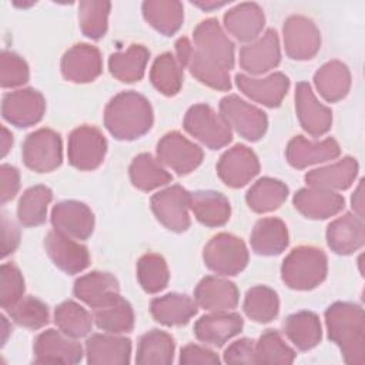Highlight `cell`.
<instances>
[{
	"mask_svg": "<svg viewBox=\"0 0 365 365\" xmlns=\"http://www.w3.org/2000/svg\"><path fill=\"white\" fill-rule=\"evenodd\" d=\"M1 345H4L6 344V341H7V335L10 334V328H9V321H7V318L4 317V315H1Z\"/></svg>",
	"mask_w": 365,
	"mask_h": 365,
	"instance_id": "60",
	"label": "cell"
},
{
	"mask_svg": "<svg viewBox=\"0 0 365 365\" xmlns=\"http://www.w3.org/2000/svg\"><path fill=\"white\" fill-rule=\"evenodd\" d=\"M194 299L198 307L207 311H228L237 307L240 294L234 282L225 278L207 275L197 284Z\"/></svg>",
	"mask_w": 365,
	"mask_h": 365,
	"instance_id": "28",
	"label": "cell"
},
{
	"mask_svg": "<svg viewBox=\"0 0 365 365\" xmlns=\"http://www.w3.org/2000/svg\"><path fill=\"white\" fill-rule=\"evenodd\" d=\"M190 210L207 227H221L231 215L228 198L218 191H195L190 195Z\"/></svg>",
	"mask_w": 365,
	"mask_h": 365,
	"instance_id": "35",
	"label": "cell"
},
{
	"mask_svg": "<svg viewBox=\"0 0 365 365\" xmlns=\"http://www.w3.org/2000/svg\"><path fill=\"white\" fill-rule=\"evenodd\" d=\"M44 247L54 265L67 274H78L90 265L87 247L56 228L47 232Z\"/></svg>",
	"mask_w": 365,
	"mask_h": 365,
	"instance_id": "17",
	"label": "cell"
},
{
	"mask_svg": "<svg viewBox=\"0 0 365 365\" xmlns=\"http://www.w3.org/2000/svg\"><path fill=\"white\" fill-rule=\"evenodd\" d=\"M314 84L325 101L336 103L342 100L351 88L349 68L339 60H331L317 70Z\"/></svg>",
	"mask_w": 365,
	"mask_h": 365,
	"instance_id": "33",
	"label": "cell"
},
{
	"mask_svg": "<svg viewBox=\"0 0 365 365\" xmlns=\"http://www.w3.org/2000/svg\"><path fill=\"white\" fill-rule=\"evenodd\" d=\"M74 295L91 308L103 307L120 295V285L110 272L91 271L76 279Z\"/></svg>",
	"mask_w": 365,
	"mask_h": 365,
	"instance_id": "29",
	"label": "cell"
},
{
	"mask_svg": "<svg viewBox=\"0 0 365 365\" xmlns=\"http://www.w3.org/2000/svg\"><path fill=\"white\" fill-rule=\"evenodd\" d=\"M150 51L143 44H130L125 50L113 53L108 58V70L123 83H134L143 78Z\"/></svg>",
	"mask_w": 365,
	"mask_h": 365,
	"instance_id": "37",
	"label": "cell"
},
{
	"mask_svg": "<svg viewBox=\"0 0 365 365\" xmlns=\"http://www.w3.org/2000/svg\"><path fill=\"white\" fill-rule=\"evenodd\" d=\"M0 180H1V204L13 200L20 188V173L14 165L1 164L0 167Z\"/></svg>",
	"mask_w": 365,
	"mask_h": 365,
	"instance_id": "55",
	"label": "cell"
},
{
	"mask_svg": "<svg viewBox=\"0 0 365 365\" xmlns=\"http://www.w3.org/2000/svg\"><path fill=\"white\" fill-rule=\"evenodd\" d=\"M235 84L248 98L272 108L282 103L289 88V78L284 73H272L264 78L241 73L235 76Z\"/></svg>",
	"mask_w": 365,
	"mask_h": 365,
	"instance_id": "22",
	"label": "cell"
},
{
	"mask_svg": "<svg viewBox=\"0 0 365 365\" xmlns=\"http://www.w3.org/2000/svg\"><path fill=\"white\" fill-rule=\"evenodd\" d=\"M358 168V161L348 155L334 164L308 171L305 174V181L311 187H319L332 191L346 190L355 181Z\"/></svg>",
	"mask_w": 365,
	"mask_h": 365,
	"instance_id": "32",
	"label": "cell"
},
{
	"mask_svg": "<svg viewBox=\"0 0 365 365\" xmlns=\"http://www.w3.org/2000/svg\"><path fill=\"white\" fill-rule=\"evenodd\" d=\"M194 47L204 56L230 71L234 67V44L221 29L217 19L202 20L192 31Z\"/></svg>",
	"mask_w": 365,
	"mask_h": 365,
	"instance_id": "14",
	"label": "cell"
},
{
	"mask_svg": "<svg viewBox=\"0 0 365 365\" xmlns=\"http://www.w3.org/2000/svg\"><path fill=\"white\" fill-rule=\"evenodd\" d=\"M220 114L231 128L248 141H258L268 128L267 114L235 94L221 98Z\"/></svg>",
	"mask_w": 365,
	"mask_h": 365,
	"instance_id": "6",
	"label": "cell"
},
{
	"mask_svg": "<svg viewBox=\"0 0 365 365\" xmlns=\"http://www.w3.org/2000/svg\"><path fill=\"white\" fill-rule=\"evenodd\" d=\"M175 54L181 67H187L200 83L221 91L231 88L228 71L198 51L187 37L175 41Z\"/></svg>",
	"mask_w": 365,
	"mask_h": 365,
	"instance_id": "9",
	"label": "cell"
},
{
	"mask_svg": "<svg viewBox=\"0 0 365 365\" xmlns=\"http://www.w3.org/2000/svg\"><path fill=\"white\" fill-rule=\"evenodd\" d=\"M61 138L51 128H38L30 133L23 143V161L36 173H50L63 161Z\"/></svg>",
	"mask_w": 365,
	"mask_h": 365,
	"instance_id": "7",
	"label": "cell"
},
{
	"mask_svg": "<svg viewBox=\"0 0 365 365\" xmlns=\"http://www.w3.org/2000/svg\"><path fill=\"white\" fill-rule=\"evenodd\" d=\"M242 309L245 315L255 322H271L279 311L278 294L267 285H255L247 291Z\"/></svg>",
	"mask_w": 365,
	"mask_h": 365,
	"instance_id": "44",
	"label": "cell"
},
{
	"mask_svg": "<svg viewBox=\"0 0 365 365\" xmlns=\"http://www.w3.org/2000/svg\"><path fill=\"white\" fill-rule=\"evenodd\" d=\"M173 336L161 329H151L138 339L135 362L143 365H168L174 361Z\"/></svg>",
	"mask_w": 365,
	"mask_h": 365,
	"instance_id": "39",
	"label": "cell"
},
{
	"mask_svg": "<svg viewBox=\"0 0 365 365\" xmlns=\"http://www.w3.org/2000/svg\"><path fill=\"white\" fill-rule=\"evenodd\" d=\"M54 322L66 335L71 338H81L91 331L94 319L80 304L74 301H64L54 311Z\"/></svg>",
	"mask_w": 365,
	"mask_h": 365,
	"instance_id": "46",
	"label": "cell"
},
{
	"mask_svg": "<svg viewBox=\"0 0 365 365\" xmlns=\"http://www.w3.org/2000/svg\"><path fill=\"white\" fill-rule=\"evenodd\" d=\"M202 157L201 147L178 131L164 134L157 144V160L178 175H187L194 171L201 164Z\"/></svg>",
	"mask_w": 365,
	"mask_h": 365,
	"instance_id": "11",
	"label": "cell"
},
{
	"mask_svg": "<svg viewBox=\"0 0 365 365\" xmlns=\"http://www.w3.org/2000/svg\"><path fill=\"white\" fill-rule=\"evenodd\" d=\"M295 351L275 329H267L255 344V364H292Z\"/></svg>",
	"mask_w": 365,
	"mask_h": 365,
	"instance_id": "48",
	"label": "cell"
},
{
	"mask_svg": "<svg viewBox=\"0 0 365 365\" xmlns=\"http://www.w3.org/2000/svg\"><path fill=\"white\" fill-rule=\"evenodd\" d=\"M244 327V321L240 314L228 311H215L197 319L194 324V334L198 341L222 346L228 339L238 335Z\"/></svg>",
	"mask_w": 365,
	"mask_h": 365,
	"instance_id": "25",
	"label": "cell"
},
{
	"mask_svg": "<svg viewBox=\"0 0 365 365\" xmlns=\"http://www.w3.org/2000/svg\"><path fill=\"white\" fill-rule=\"evenodd\" d=\"M110 1L84 0L78 3V21L83 34L91 40H100L107 31Z\"/></svg>",
	"mask_w": 365,
	"mask_h": 365,
	"instance_id": "49",
	"label": "cell"
},
{
	"mask_svg": "<svg viewBox=\"0 0 365 365\" xmlns=\"http://www.w3.org/2000/svg\"><path fill=\"white\" fill-rule=\"evenodd\" d=\"M287 197L288 187L282 181L271 177H262L251 185L245 200L254 212L264 214L279 208Z\"/></svg>",
	"mask_w": 365,
	"mask_h": 365,
	"instance_id": "40",
	"label": "cell"
},
{
	"mask_svg": "<svg viewBox=\"0 0 365 365\" xmlns=\"http://www.w3.org/2000/svg\"><path fill=\"white\" fill-rule=\"evenodd\" d=\"M137 279L141 288L148 294L163 291L170 279L165 259L155 252L144 254L137 262Z\"/></svg>",
	"mask_w": 365,
	"mask_h": 365,
	"instance_id": "47",
	"label": "cell"
},
{
	"mask_svg": "<svg viewBox=\"0 0 365 365\" xmlns=\"http://www.w3.org/2000/svg\"><path fill=\"white\" fill-rule=\"evenodd\" d=\"M182 125L210 150L222 148L232 140V131L225 118L208 104L191 106L184 115Z\"/></svg>",
	"mask_w": 365,
	"mask_h": 365,
	"instance_id": "5",
	"label": "cell"
},
{
	"mask_svg": "<svg viewBox=\"0 0 365 365\" xmlns=\"http://www.w3.org/2000/svg\"><path fill=\"white\" fill-rule=\"evenodd\" d=\"M352 210L356 212L358 217L364 218V180L359 181L356 190L354 191V195L351 198Z\"/></svg>",
	"mask_w": 365,
	"mask_h": 365,
	"instance_id": "57",
	"label": "cell"
},
{
	"mask_svg": "<svg viewBox=\"0 0 365 365\" xmlns=\"http://www.w3.org/2000/svg\"><path fill=\"white\" fill-rule=\"evenodd\" d=\"M143 16L157 31L173 36L184 21V6L177 0H147L143 3Z\"/></svg>",
	"mask_w": 365,
	"mask_h": 365,
	"instance_id": "38",
	"label": "cell"
},
{
	"mask_svg": "<svg viewBox=\"0 0 365 365\" xmlns=\"http://www.w3.org/2000/svg\"><path fill=\"white\" fill-rule=\"evenodd\" d=\"M251 248L258 255H278L288 245V230L282 220L269 217L259 220L250 237Z\"/></svg>",
	"mask_w": 365,
	"mask_h": 365,
	"instance_id": "34",
	"label": "cell"
},
{
	"mask_svg": "<svg viewBox=\"0 0 365 365\" xmlns=\"http://www.w3.org/2000/svg\"><path fill=\"white\" fill-rule=\"evenodd\" d=\"M190 195L184 187L175 184L151 197V210L155 218L170 231L184 232L190 228Z\"/></svg>",
	"mask_w": 365,
	"mask_h": 365,
	"instance_id": "10",
	"label": "cell"
},
{
	"mask_svg": "<svg viewBox=\"0 0 365 365\" xmlns=\"http://www.w3.org/2000/svg\"><path fill=\"white\" fill-rule=\"evenodd\" d=\"M1 235H3V252L1 257L6 258L9 254L14 252L19 242H20V232L19 228L13 221L7 218L6 214L1 217Z\"/></svg>",
	"mask_w": 365,
	"mask_h": 365,
	"instance_id": "56",
	"label": "cell"
},
{
	"mask_svg": "<svg viewBox=\"0 0 365 365\" xmlns=\"http://www.w3.org/2000/svg\"><path fill=\"white\" fill-rule=\"evenodd\" d=\"M24 294V278L20 269L10 262L0 267V305L9 309L16 305Z\"/></svg>",
	"mask_w": 365,
	"mask_h": 365,
	"instance_id": "51",
	"label": "cell"
},
{
	"mask_svg": "<svg viewBox=\"0 0 365 365\" xmlns=\"http://www.w3.org/2000/svg\"><path fill=\"white\" fill-rule=\"evenodd\" d=\"M53 200V191L46 185L27 188L17 204V218L24 227H37L46 221L47 207Z\"/></svg>",
	"mask_w": 365,
	"mask_h": 365,
	"instance_id": "43",
	"label": "cell"
},
{
	"mask_svg": "<svg viewBox=\"0 0 365 365\" xmlns=\"http://www.w3.org/2000/svg\"><path fill=\"white\" fill-rule=\"evenodd\" d=\"M153 318L165 327H181L197 314V302L184 294L171 292L157 297L150 304Z\"/></svg>",
	"mask_w": 365,
	"mask_h": 365,
	"instance_id": "31",
	"label": "cell"
},
{
	"mask_svg": "<svg viewBox=\"0 0 365 365\" xmlns=\"http://www.w3.org/2000/svg\"><path fill=\"white\" fill-rule=\"evenodd\" d=\"M329 339L341 349L344 361L351 365L365 362L364 309L352 302H334L325 311Z\"/></svg>",
	"mask_w": 365,
	"mask_h": 365,
	"instance_id": "1",
	"label": "cell"
},
{
	"mask_svg": "<svg viewBox=\"0 0 365 365\" xmlns=\"http://www.w3.org/2000/svg\"><path fill=\"white\" fill-rule=\"evenodd\" d=\"M180 364L191 365V364H220L218 355L201 345L188 344L181 348L180 352Z\"/></svg>",
	"mask_w": 365,
	"mask_h": 365,
	"instance_id": "54",
	"label": "cell"
},
{
	"mask_svg": "<svg viewBox=\"0 0 365 365\" xmlns=\"http://www.w3.org/2000/svg\"><path fill=\"white\" fill-rule=\"evenodd\" d=\"M295 110L301 127L308 134L319 137L331 130L332 111L318 101L307 81H301L295 87Z\"/></svg>",
	"mask_w": 365,
	"mask_h": 365,
	"instance_id": "19",
	"label": "cell"
},
{
	"mask_svg": "<svg viewBox=\"0 0 365 365\" xmlns=\"http://www.w3.org/2000/svg\"><path fill=\"white\" fill-rule=\"evenodd\" d=\"M107 153V141L103 133L93 125H80L68 135V163L81 171L100 167Z\"/></svg>",
	"mask_w": 365,
	"mask_h": 365,
	"instance_id": "8",
	"label": "cell"
},
{
	"mask_svg": "<svg viewBox=\"0 0 365 365\" xmlns=\"http://www.w3.org/2000/svg\"><path fill=\"white\" fill-rule=\"evenodd\" d=\"M27 63L16 53L4 50L0 58V84L3 88H13L29 81Z\"/></svg>",
	"mask_w": 365,
	"mask_h": 365,
	"instance_id": "52",
	"label": "cell"
},
{
	"mask_svg": "<svg viewBox=\"0 0 365 365\" xmlns=\"http://www.w3.org/2000/svg\"><path fill=\"white\" fill-rule=\"evenodd\" d=\"M341 148L336 140L328 137L321 141L307 140L304 135H295L285 148L287 161L301 170L318 163H325L339 157Z\"/></svg>",
	"mask_w": 365,
	"mask_h": 365,
	"instance_id": "23",
	"label": "cell"
},
{
	"mask_svg": "<svg viewBox=\"0 0 365 365\" xmlns=\"http://www.w3.org/2000/svg\"><path fill=\"white\" fill-rule=\"evenodd\" d=\"M128 173L133 185L141 191H151L173 181V175L148 153L134 157Z\"/></svg>",
	"mask_w": 365,
	"mask_h": 365,
	"instance_id": "42",
	"label": "cell"
},
{
	"mask_svg": "<svg viewBox=\"0 0 365 365\" xmlns=\"http://www.w3.org/2000/svg\"><path fill=\"white\" fill-rule=\"evenodd\" d=\"M94 324L110 334H125L134 328V311L127 299L118 295L111 302L94 308Z\"/></svg>",
	"mask_w": 365,
	"mask_h": 365,
	"instance_id": "41",
	"label": "cell"
},
{
	"mask_svg": "<svg viewBox=\"0 0 365 365\" xmlns=\"http://www.w3.org/2000/svg\"><path fill=\"white\" fill-rule=\"evenodd\" d=\"M279 61V38L274 29H268L261 37L240 50V66L251 74H264L275 68Z\"/></svg>",
	"mask_w": 365,
	"mask_h": 365,
	"instance_id": "21",
	"label": "cell"
},
{
	"mask_svg": "<svg viewBox=\"0 0 365 365\" xmlns=\"http://www.w3.org/2000/svg\"><path fill=\"white\" fill-rule=\"evenodd\" d=\"M258 173V157L244 144H235L228 148L217 163V174L220 180L231 188L244 187Z\"/></svg>",
	"mask_w": 365,
	"mask_h": 365,
	"instance_id": "15",
	"label": "cell"
},
{
	"mask_svg": "<svg viewBox=\"0 0 365 365\" xmlns=\"http://www.w3.org/2000/svg\"><path fill=\"white\" fill-rule=\"evenodd\" d=\"M182 67L171 53L160 54L150 70L153 86L164 96H175L182 86Z\"/></svg>",
	"mask_w": 365,
	"mask_h": 365,
	"instance_id": "45",
	"label": "cell"
},
{
	"mask_svg": "<svg viewBox=\"0 0 365 365\" xmlns=\"http://www.w3.org/2000/svg\"><path fill=\"white\" fill-rule=\"evenodd\" d=\"M195 7H200L201 10H205V11H210V10H214V9H218V7H222L227 4V1H191Z\"/></svg>",
	"mask_w": 365,
	"mask_h": 365,
	"instance_id": "59",
	"label": "cell"
},
{
	"mask_svg": "<svg viewBox=\"0 0 365 365\" xmlns=\"http://www.w3.org/2000/svg\"><path fill=\"white\" fill-rule=\"evenodd\" d=\"M46 111L43 94L34 88H20L6 93L1 101V115L10 124L27 128L37 124Z\"/></svg>",
	"mask_w": 365,
	"mask_h": 365,
	"instance_id": "13",
	"label": "cell"
},
{
	"mask_svg": "<svg viewBox=\"0 0 365 365\" xmlns=\"http://www.w3.org/2000/svg\"><path fill=\"white\" fill-rule=\"evenodd\" d=\"M37 364H78L83 358L81 345L61 331L46 329L37 335L33 345Z\"/></svg>",
	"mask_w": 365,
	"mask_h": 365,
	"instance_id": "16",
	"label": "cell"
},
{
	"mask_svg": "<svg viewBox=\"0 0 365 365\" xmlns=\"http://www.w3.org/2000/svg\"><path fill=\"white\" fill-rule=\"evenodd\" d=\"M287 338L299 349L309 351L315 348L322 338V328L317 314L299 311L291 314L282 324Z\"/></svg>",
	"mask_w": 365,
	"mask_h": 365,
	"instance_id": "36",
	"label": "cell"
},
{
	"mask_svg": "<svg viewBox=\"0 0 365 365\" xmlns=\"http://www.w3.org/2000/svg\"><path fill=\"white\" fill-rule=\"evenodd\" d=\"M7 312L17 325L29 329H38L48 324V307L36 297L21 298Z\"/></svg>",
	"mask_w": 365,
	"mask_h": 365,
	"instance_id": "50",
	"label": "cell"
},
{
	"mask_svg": "<svg viewBox=\"0 0 365 365\" xmlns=\"http://www.w3.org/2000/svg\"><path fill=\"white\" fill-rule=\"evenodd\" d=\"M285 53L292 60H309L321 48V33L315 23L301 14L289 16L282 26Z\"/></svg>",
	"mask_w": 365,
	"mask_h": 365,
	"instance_id": "12",
	"label": "cell"
},
{
	"mask_svg": "<svg viewBox=\"0 0 365 365\" xmlns=\"http://www.w3.org/2000/svg\"><path fill=\"white\" fill-rule=\"evenodd\" d=\"M204 264L212 272L224 277L240 274L248 264L245 242L234 234L220 232L214 235L202 251Z\"/></svg>",
	"mask_w": 365,
	"mask_h": 365,
	"instance_id": "4",
	"label": "cell"
},
{
	"mask_svg": "<svg viewBox=\"0 0 365 365\" xmlns=\"http://www.w3.org/2000/svg\"><path fill=\"white\" fill-rule=\"evenodd\" d=\"M154 123L150 101L135 91L114 96L104 110V125L108 133L123 141L135 140L150 131Z\"/></svg>",
	"mask_w": 365,
	"mask_h": 365,
	"instance_id": "2",
	"label": "cell"
},
{
	"mask_svg": "<svg viewBox=\"0 0 365 365\" xmlns=\"http://www.w3.org/2000/svg\"><path fill=\"white\" fill-rule=\"evenodd\" d=\"M224 361L227 364H255V344L250 338L234 341L224 351Z\"/></svg>",
	"mask_w": 365,
	"mask_h": 365,
	"instance_id": "53",
	"label": "cell"
},
{
	"mask_svg": "<svg viewBox=\"0 0 365 365\" xmlns=\"http://www.w3.org/2000/svg\"><path fill=\"white\" fill-rule=\"evenodd\" d=\"M61 74L71 83H90L103 71L100 50L87 43H77L61 57Z\"/></svg>",
	"mask_w": 365,
	"mask_h": 365,
	"instance_id": "18",
	"label": "cell"
},
{
	"mask_svg": "<svg viewBox=\"0 0 365 365\" xmlns=\"http://www.w3.org/2000/svg\"><path fill=\"white\" fill-rule=\"evenodd\" d=\"M327 242L335 254H354L365 242L364 218L351 212L338 217L327 227Z\"/></svg>",
	"mask_w": 365,
	"mask_h": 365,
	"instance_id": "26",
	"label": "cell"
},
{
	"mask_svg": "<svg viewBox=\"0 0 365 365\" xmlns=\"http://www.w3.org/2000/svg\"><path fill=\"white\" fill-rule=\"evenodd\" d=\"M86 356L90 365H125L131 359V341L117 335L93 334L86 341Z\"/></svg>",
	"mask_w": 365,
	"mask_h": 365,
	"instance_id": "27",
	"label": "cell"
},
{
	"mask_svg": "<svg viewBox=\"0 0 365 365\" xmlns=\"http://www.w3.org/2000/svg\"><path fill=\"white\" fill-rule=\"evenodd\" d=\"M51 224L74 240H87L94 231V214L84 202L66 200L53 207Z\"/></svg>",
	"mask_w": 365,
	"mask_h": 365,
	"instance_id": "20",
	"label": "cell"
},
{
	"mask_svg": "<svg viewBox=\"0 0 365 365\" xmlns=\"http://www.w3.org/2000/svg\"><path fill=\"white\" fill-rule=\"evenodd\" d=\"M328 272V258L321 248L299 245L281 265V278L292 289L308 291L318 287Z\"/></svg>",
	"mask_w": 365,
	"mask_h": 365,
	"instance_id": "3",
	"label": "cell"
},
{
	"mask_svg": "<svg viewBox=\"0 0 365 365\" xmlns=\"http://www.w3.org/2000/svg\"><path fill=\"white\" fill-rule=\"evenodd\" d=\"M292 204L295 210L309 220H325L342 211L345 200L332 190L309 185L295 192Z\"/></svg>",
	"mask_w": 365,
	"mask_h": 365,
	"instance_id": "24",
	"label": "cell"
},
{
	"mask_svg": "<svg viewBox=\"0 0 365 365\" xmlns=\"http://www.w3.org/2000/svg\"><path fill=\"white\" fill-rule=\"evenodd\" d=\"M264 24L265 16L257 3H240L224 14V27L240 41L257 38Z\"/></svg>",
	"mask_w": 365,
	"mask_h": 365,
	"instance_id": "30",
	"label": "cell"
},
{
	"mask_svg": "<svg viewBox=\"0 0 365 365\" xmlns=\"http://www.w3.org/2000/svg\"><path fill=\"white\" fill-rule=\"evenodd\" d=\"M11 145H13V135H11V133L3 125V127H1V155H3V157L9 153V150L11 148Z\"/></svg>",
	"mask_w": 365,
	"mask_h": 365,
	"instance_id": "58",
	"label": "cell"
}]
</instances>
